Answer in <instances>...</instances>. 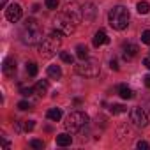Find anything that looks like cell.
I'll return each instance as SVG.
<instances>
[{
    "label": "cell",
    "mask_w": 150,
    "mask_h": 150,
    "mask_svg": "<svg viewBox=\"0 0 150 150\" xmlns=\"http://www.w3.org/2000/svg\"><path fill=\"white\" fill-rule=\"evenodd\" d=\"M62 32H58V30H53L48 37H44L42 39V42L39 44V55L41 57H44V58H50V57H53L55 53H57V50L60 48V44H62Z\"/></svg>",
    "instance_id": "6da1fadb"
},
{
    "label": "cell",
    "mask_w": 150,
    "mask_h": 150,
    "mask_svg": "<svg viewBox=\"0 0 150 150\" xmlns=\"http://www.w3.org/2000/svg\"><path fill=\"white\" fill-rule=\"evenodd\" d=\"M21 42L28 46H35L42 42V28L37 25L35 20H28L23 32H21Z\"/></svg>",
    "instance_id": "7a4b0ae2"
},
{
    "label": "cell",
    "mask_w": 150,
    "mask_h": 150,
    "mask_svg": "<svg viewBox=\"0 0 150 150\" xmlns=\"http://www.w3.org/2000/svg\"><path fill=\"white\" fill-rule=\"evenodd\" d=\"M129 11H127V7H124V6H115L111 11H110V14H108V20H110V25H111V28H115V30H124V28H127V25H129Z\"/></svg>",
    "instance_id": "3957f363"
},
{
    "label": "cell",
    "mask_w": 150,
    "mask_h": 150,
    "mask_svg": "<svg viewBox=\"0 0 150 150\" xmlns=\"http://www.w3.org/2000/svg\"><path fill=\"white\" fill-rule=\"evenodd\" d=\"M65 129L71 131V132H78L81 131L87 124H88V115L83 113V111H72L67 118H65Z\"/></svg>",
    "instance_id": "277c9868"
},
{
    "label": "cell",
    "mask_w": 150,
    "mask_h": 150,
    "mask_svg": "<svg viewBox=\"0 0 150 150\" xmlns=\"http://www.w3.org/2000/svg\"><path fill=\"white\" fill-rule=\"evenodd\" d=\"M76 72L85 78H96L101 72V64L96 58H85V60H81V64L76 65Z\"/></svg>",
    "instance_id": "5b68a950"
},
{
    "label": "cell",
    "mask_w": 150,
    "mask_h": 150,
    "mask_svg": "<svg viewBox=\"0 0 150 150\" xmlns=\"http://www.w3.org/2000/svg\"><path fill=\"white\" fill-rule=\"evenodd\" d=\"M53 23H55V28H57L58 32H62L64 35H71V34L74 32V28H76V23H74L65 13L57 14V18L53 20Z\"/></svg>",
    "instance_id": "8992f818"
},
{
    "label": "cell",
    "mask_w": 150,
    "mask_h": 150,
    "mask_svg": "<svg viewBox=\"0 0 150 150\" xmlns=\"http://www.w3.org/2000/svg\"><path fill=\"white\" fill-rule=\"evenodd\" d=\"M64 13H65V14H67L74 23L83 21V7H81V6H78L76 2H69V4L65 6Z\"/></svg>",
    "instance_id": "52a82bcc"
},
{
    "label": "cell",
    "mask_w": 150,
    "mask_h": 150,
    "mask_svg": "<svg viewBox=\"0 0 150 150\" xmlns=\"http://www.w3.org/2000/svg\"><path fill=\"white\" fill-rule=\"evenodd\" d=\"M129 118L136 127H146L148 125V117L141 108H132L131 113H129Z\"/></svg>",
    "instance_id": "ba28073f"
},
{
    "label": "cell",
    "mask_w": 150,
    "mask_h": 150,
    "mask_svg": "<svg viewBox=\"0 0 150 150\" xmlns=\"http://www.w3.org/2000/svg\"><path fill=\"white\" fill-rule=\"evenodd\" d=\"M21 16H23V9H21V6H18V4H13V6H9V7L6 9V18H7L11 23L20 21Z\"/></svg>",
    "instance_id": "9c48e42d"
},
{
    "label": "cell",
    "mask_w": 150,
    "mask_h": 150,
    "mask_svg": "<svg viewBox=\"0 0 150 150\" xmlns=\"http://www.w3.org/2000/svg\"><path fill=\"white\" fill-rule=\"evenodd\" d=\"M81 7H83V21H85V23H94V20H96V16H97L96 6H94L92 2H87V4L81 6Z\"/></svg>",
    "instance_id": "30bf717a"
},
{
    "label": "cell",
    "mask_w": 150,
    "mask_h": 150,
    "mask_svg": "<svg viewBox=\"0 0 150 150\" xmlns=\"http://www.w3.org/2000/svg\"><path fill=\"white\" fill-rule=\"evenodd\" d=\"M2 71H4V74L6 76H14V72H16V62L13 60V58H6L4 60V65H2Z\"/></svg>",
    "instance_id": "8fae6325"
},
{
    "label": "cell",
    "mask_w": 150,
    "mask_h": 150,
    "mask_svg": "<svg viewBox=\"0 0 150 150\" xmlns=\"http://www.w3.org/2000/svg\"><path fill=\"white\" fill-rule=\"evenodd\" d=\"M106 42H110V39H108V35H106V32L101 28V30H97L96 32V35H94V46L96 48H99V46H103V44H106Z\"/></svg>",
    "instance_id": "7c38bea8"
},
{
    "label": "cell",
    "mask_w": 150,
    "mask_h": 150,
    "mask_svg": "<svg viewBox=\"0 0 150 150\" xmlns=\"http://www.w3.org/2000/svg\"><path fill=\"white\" fill-rule=\"evenodd\" d=\"M138 55V46L136 44H124V58L125 60H131V58H134Z\"/></svg>",
    "instance_id": "4fadbf2b"
},
{
    "label": "cell",
    "mask_w": 150,
    "mask_h": 150,
    "mask_svg": "<svg viewBox=\"0 0 150 150\" xmlns=\"http://www.w3.org/2000/svg\"><path fill=\"white\" fill-rule=\"evenodd\" d=\"M71 143H72V136H71L69 132H62V134L57 136V145H58V146H67V145H71Z\"/></svg>",
    "instance_id": "5bb4252c"
},
{
    "label": "cell",
    "mask_w": 150,
    "mask_h": 150,
    "mask_svg": "<svg viewBox=\"0 0 150 150\" xmlns=\"http://www.w3.org/2000/svg\"><path fill=\"white\" fill-rule=\"evenodd\" d=\"M48 76L51 80H60L62 78V69H60V65H50L48 67Z\"/></svg>",
    "instance_id": "9a60e30c"
},
{
    "label": "cell",
    "mask_w": 150,
    "mask_h": 150,
    "mask_svg": "<svg viewBox=\"0 0 150 150\" xmlns=\"http://www.w3.org/2000/svg\"><path fill=\"white\" fill-rule=\"evenodd\" d=\"M35 94L37 96H46V92H48V81L46 80H41V81H37L35 83Z\"/></svg>",
    "instance_id": "2e32d148"
},
{
    "label": "cell",
    "mask_w": 150,
    "mask_h": 150,
    "mask_svg": "<svg viewBox=\"0 0 150 150\" xmlns=\"http://www.w3.org/2000/svg\"><path fill=\"white\" fill-rule=\"evenodd\" d=\"M46 117H48L50 120H53V122H58V120L62 118V110H60V108H51V110H48Z\"/></svg>",
    "instance_id": "e0dca14e"
},
{
    "label": "cell",
    "mask_w": 150,
    "mask_h": 150,
    "mask_svg": "<svg viewBox=\"0 0 150 150\" xmlns=\"http://www.w3.org/2000/svg\"><path fill=\"white\" fill-rule=\"evenodd\" d=\"M118 94H120V97H122V99H132V97H134L132 90H131L127 85H120V88H118Z\"/></svg>",
    "instance_id": "ac0fdd59"
},
{
    "label": "cell",
    "mask_w": 150,
    "mask_h": 150,
    "mask_svg": "<svg viewBox=\"0 0 150 150\" xmlns=\"http://www.w3.org/2000/svg\"><path fill=\"white\" fill-rule=\"evenodd\" d=\"M76 57H78L80 60H85V58L88 57V48H87L85 44H78V46H76Z\"/></svg>",
    "instance_id": "d6986e66"
},
{
    "label": "cell",
    "mask_w": 150,
    "mask_h": 150,
    "mask_svg": "<svg viewBox=\"0 0 150 150\" xmlns=\"http://www.w3.org/2000/svg\"><path fill=\"white\" fill-rule=\"evenodd\" d=\"M27 74L28 76H37V64L35 62H28L27 64Z\"/></svg>",
    "instance_id": "ffe728a7"
},
{
    "label": "cell",
    "mask_w": 150,
    "mask_h": 150,
    "mask_svg": "<svg viewBox=\"0 0 150 150\" xmlns=\"http://www.w3.org/2000/svg\"><path fill=\"white\" fill-rule=\"evenodd\" d=\"M136 9H138V13H139V14H148L150 6H148V2H139V4L136 6Z\"/></svg>",
    "instance_id": "44dd1931"
},
{
    "label": "cell",
    "mask_w": 150,
    "mask_h": 150,
    "mask_svg": "<svg viewBox=\"0 0 150 150\" xmlns=\"http://www.w3.org/2000/svg\"><path fill=\"white\" fill-rule=\"evenodd\" d=\"M60 60L65 62V64H72L74 62V57L71 53H67V51H60Z\"/></svg>",
    "instance_id": "7402d4cb"
},
{
    "label": "cell",
    "mask_w": 150,
    "mask_h": 150,
    "mask_svg": "<svg viewBox=\"0 0 150 150\" xmlns=\"http://www.w3.org/2000/svg\"><path fill=\"white\" fill-rule=\"evenodd\" d=\"M110 110H111L113 115H118V113H125V111H127V108H125L124 104H113Z\"/></svg>",
    "instance_id": "603a6c76"
},
{
    "label": "cell",
    "mask_w": 150,
    "mask_h": 150,
    "mask_svg": "<svg viewBox=\"0 0 150 150\" xmlns=\"http://www.w3.org/2000/svg\"><path fill=\"white\" fill-rule=\"evenodd\" d=\"M32 106H30V103L28 101H20L18 103V110H21V111H27V110H30Z\"/></svg>",
    "instance_id": "cb8c5ba5"
},
{
    "label": "cell",
    "mask_w": 150,
    "mask_h": 150,
    "mask_svg": "<svg viewBox=\"0 0 150 150\" xmlns=\"http://www.w3.org/2000/svg\"><path fill=\"white\" fill-rule=\"evenodd\" d=\"M28 145H30L32 148H42V146H44V143H42L41 139H30Z\"/></svg>",
    "instance_id": "d4e9b609"
},
{
    "label": "cell",
    "mask_w": 150,
    "mask_h": 150,
    "mask_svg": "<svg viewBox=\"0 0 150 150\" xmlns=\"http://www.w3.org/2000/svg\"><path fill=\"white\" fill-rule=\"evenodd\" d=\"M34 92H35V88H30V87H28V88H23V87L20 88V94H21V96H25V97H28V96H32Z\"/></svg>",
    "instance_id": "484cf974"
},
{
    "label": "cell",
    "mask_w": 150,
    "mask_h": 150,
    "mask_svg": "<svg viewBox=\"0 0 150 150\" xmlns=\"http://www.w3.org/2000/svg\"><path fill=\"white\" fill-rule=\"evenodd\" d=\"M141 42L150 44V30H145V32L141 34Z\"/></svg>",
    "instance_id": "4316f807"
},
{
    "label": "cell",
    "mask_w": 150,
    "mask_h": 150,
    "mask_svg": "<svg viewBox=\"0 0 150 150\" xmlns=\"http://www.w3.org/2000/svg\"><path fill=\"white\" fill-rule=\"evenodd\" d=\"M46 7L48 9H57L58 7V0H46Z\"/></svg>",
    "instance_id": "83f0119b"
},
{
    "label": "cell",
    "mask_w": 150,
    "mask_h": 150,
    "mask_svg": "<svg viewBox=\"0 0 150 150\" xmlns=\"http://www.w3.org/2000/svg\"><path fill=\"white\" fill-rule=\"evenodd\" d=\"M34 125H35L34 120H25V122H23V129H25V131H32Z\"/></svg>",
    "instance_id": "f1b7e54d"
},
{
    "label": "cell",
    "mask_w": 150,
    "mask_h": 150,
    "mask_svg": "<svg viewBox=\"0 0 150 150\" xmlns=\"http://www.w3.org/2000/svg\"><path fill=\"white\" fill-rule=\"evenodd\" d=\"M136 146H138L139 150H148V148H150V145H148L146 141H138V145H136Z\"/></svg>",
    "instance_id": "f546056e"
},
{
    "label": "cell",
    "mask_w": 150,
    "mask_h": 150,
    "mask_svg": "<svg viewBox=\"0 0 150 150\" xmlns=\"http://www.w3.org/2000/svg\"><path fill=\"white\" fill-rule=\"evenodd\" d=\"M110 67H111V69H113V71H118V62H117V60H115V58H113V60H111V62H110Z\"/></svg>",
    "instance_id": "4dcf8cb0"
},
{
    "label": "cell",
    "mask_w": 150,
    "mask_h": 150,
    "mask_svg": "<svg viewBox=\"0 0 150 150\" xmlns=\"http://www.w3.org/2000/svg\"><path fill=\"white\" fill-rule=\"evenodd\" d=\"M143 80H145V85H146V87L150 88V74H146V76H145Z\"/></svg>",
    "instance_id": "1f68e13d"
},
{
    "label": "cell",
    "mask_w": 150,
    "mask_h": 150,
    "mask_svg": "<svg viewBox=\"0 0 150 150\" xmlns=\"http://www.w3.org/2000/svg\"><path fill=\"white\" fill-rule=\"evenodd\" d=\"M143 65H145V67L150 71V58H145V60H143Z\"/></svg>",
    "instance_id": "d6a6232c"
},
{
    "label": "cell",
    "mask_w": 150,
    "mask_h": 150,
    "mask_svg": "<svg viewBox=\"0 0 150 150\" xmlns=\"http://www.w3.org/2000/svg\"><path fill=\"white\" fill-rule=\"evenodd\" d=\"M2 146H4V148H9V141H7V139H2Z\"/></svg>",
    "instance_id": "836d02e7"
},
{
    "label": "cell",
    "mask_w": 150,
    "mask_h": 150,
    "mask_svg": "<svg viewBox=\"0 0 150 150\" xmlns=\"http://www.w3.org/2000/svg\"><path fill=\"white\" fill-rule=\"evenodd\" d=\"M7 6V0H0V7H6Z\"/></svg>",
    "instance_id": "e575fe53"
}]
</instances>
